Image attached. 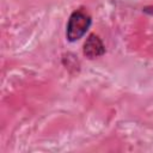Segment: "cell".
Segmentation results:
<instances>
[{
  "label": "cell",
  "mask_w": 153,
  "mask_h": 153,
  "mask_svg": "<svg viewBox=\"0 0 153 153\" xmlns=\"http://www.w3.org/2000/svg\"><path fill=\"white\" fill-rule=\"evenodd\" d=\"M91 23H92L91 16L84 8L75 10L69 16V19L67 23V30H66L67 39L69 42L79 41L90 29Z\"/></svg>",
  "instance_id": "6da1fadb"
},
{
  "label": "cell",
  "mask_w": 153,
  "mask_h": 153,
  "mask_svg": "<svg viewBox=\"0 0 153 153\" xmlns=\"http://www.w3.org/2000/svg\"><path fill=\"white\" fill-rule=\"evenodd\" d=\"M104 54H105V47H104L102 39L99 38V36L91 33L84 43V55L87 59L93 60Z\"/></svg>",
  "instance_id": "7a4b0ae2"
},
{
  "label": "cell",
  "mask_w": 153,
  "mask_h": 153,
  "mask_svg": "<svg viewBox=\"0 0 153 153\" xmlns=\"http://www.w3.org/2000/svg\"><path fill=\"white\" fill-rule=\"evenodd\" d=\"M143 12L147 13V14L153 16V6H147V7H145V8H143Z\"/></svg>",
  "instance_id": "3957f363"
}]
</instances>
